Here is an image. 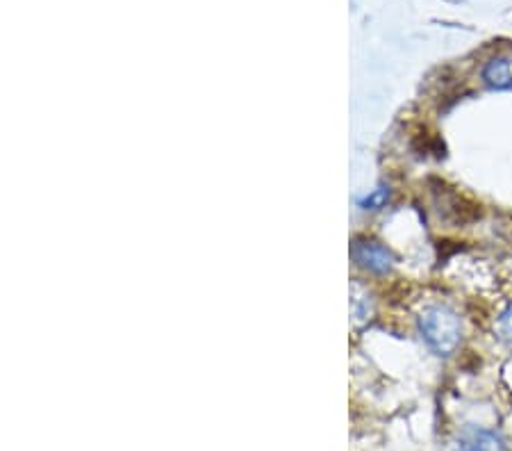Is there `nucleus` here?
<instances>
[{
    "label": "nucleus",
    "mask_w": 512,
    "mask_h": 451,
    "mask_svg": "<svg viewBox=\"0 0 512 451\" xmlns=\"http://www.w3.org/2000/svg\"><path fill=\"white\" fill-rule=\"evenodd\" d=\"M351 258L358 267L367 269L371 274L383 276L392 269L394 256L390 249H385L383 244L371 242V240H355L351 246Z\"/></svg>",
    "instance_id": "f03ea898"
},
{
    "label": "nucleus",
    "mask_w": 512,
    "mask_h": 451,
    "mask_svg": "<svg viewBox=\"0 0 512 451\" xmlns=\"http://www.w3.org/2000/svg\"><path fill=\"white\" fill-rule=\"evenodd\" d=\"M497 331L503 340L512 342V303L501 313L499 322H497Z\"/></svg>",
    "instance_id": "423d86ee"
},
{
    "label": "nucleus",
    "mask_w": 512,
    "mask_h": 451,
    "mask_svg": "<svg viewBox=\"0 0 512 451\" xmlns=\"http://www.w3.org/2000/svg\"><path fill=\"white\" fill-rule=\"evenodd\" d=\"M417 328L428 349L437 356H451L462 340V322L449 306H428L417 319Z\"/></svg>",
    "instance_id": "f257e3e1"
},
{
    "label": "nucleus",
    "mask_w": 512,
    "mask_h": 451,
    "mask_svg": "<svg viewBox=\"0 0 512 451\" xmlns=\"http://www.w3.org/2000/svg\"><path fill=\"white\" fill-rule=\"evenodd\" d=\"M483 80L492 89H508L512 87V62L508 57H492L483 67Z\"/></svg>",
    "instance_id": "20e7f679"
},
{
    "label": "nucleus",
    "mask_w": 512,
    "mask_h": 451,
    "mask_svg": "<svg viewBox=\"0 0 512 451\" xmlns=\"http://www.w3.org/2000/svg\"><path fill=\"white\" fill-rule=\"evenodd\" d=\"M387 201H390V187L381 185L360 201V208L362 210H381V208H385Z\"/></svg>",
    "instance_id": "39448f33"
},
{
    "label": "nucleus",
    "mask_w": 512,
    "mask_h": 451,
    "mask_svg": "<svg viewBox=\"0 0 512 451\" xmlns=\"http://www.w3.org/2000/svg\"><path fill=\"white\" fill-rule=\"evenodd\" d=\"M449 451H506V445H503V440L494 431L481 429V426H469L451 442Z\"/></svg>",
    "instance_id": "7ed1b4c3"
}]
</instances>
